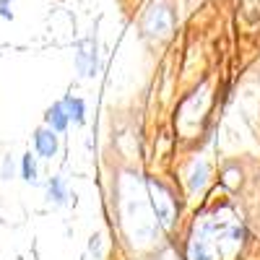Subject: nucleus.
Here are the masks:
<instances>
[{"mask_svg": "<svg viewBox=\"0 0 260 260\" xmlns=\"http://www.w3.org/2000/svg\"><path fill=\"white\" fill-rule=\"evenodd\" d=\"M76 65H78V73L91 78L96 76V42L94 39H83L78 45V55H76Z\"/></svg>", "mask_w": 260, "mask_h": 260, "instance_id": "1", "label": "nucleus"}, {"mask_svg": "<svg viewBox=\"0 0 260 260\" xmlns=\"http://www.w3.org/2000/svg\"><path fill=\"white\" fill-rule=\"evenodd\" d=\"M34 146H37V154L42 159H52L57 154V130L47 127H39L34 133Z\"/></svg>", "mask_w": 260, "mask_h": 260, "instance_id": "2", "label": "nucleus"}, {"mask_svg": "<svg viewBox=\"0 0 260 260\" xmlns=\"http://www.w3.org/2000/svg\"><path fill=\"white\" fill-rule=\"evenodd\" d=\"M45 120H47V125H50L52 130H57V133H62V130L68 127V122H71L68 110H65V104H62V102H55V104L50 107L47 115H45Z\"/></svg>", "mask_w": 260, "mask_h": 260, "instance_id": "3", "label": "nucleus"}, {"mask_svg": "<svg viewBox=\"0 0 260 260\" xmlns=\"http://www.w3.org/2000/svg\"><path fill=\"white\" fill-rule=\"evenodd\" d=\"M62 104H65V110H68V117L73 120V125H83L86 122V104H83V99L65 96Z\"/></svg>", "mask_w": 260, "mask_h": 260, "instance_id": "4", "label": "nucleus"}, {"mask_svg": "<svg viewBox=\"0 0 260 260\" xmlns=\"http://www.w3.org/2000/svg\"><path fill=\"white\" fill-rule=\"evenodd\" d=\"M47 195H50V201H55V203H60V206L68 201V192H65V185H62L60 177H52V180L47 182Z\"/></svg>", "mask_w": 260, "mask_h": 260, "instance_id": "5", "label": "nucleus"}, {"mask_svg": "<svg viewBox=\"0 0 260 260\" xmlns=\"http://www.w3.org/2000/svg\"><path fill=\"white\" fill-rule=\"evenodd\" d=\"M21 175H24L26 182H37V161L31 156V151H26V154L21 156Z\"/></svg>", "mask_w": 260, "mask_h": 260, "instance_id": "6", "label": "nucleus"}, {"mask_svg": "<svg viewBox=\"0 0 260 260\" xmlns=\"http://www.w3.org/2000/svg\"><path fill=\"white\" fill-rule=\"evenodd\" d=\"M6 3H8V0H0V13H3V16L8 18V16H11V11H8V6H6Z\"/></svg>", "mask_w": 260, "mask_h": 260, "instance_id": "7", "label": "nucleus"}]
</instances>
